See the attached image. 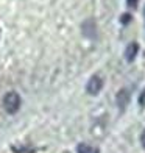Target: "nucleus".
<instances>
[{
	"label": "nucleus",
	"instance_id": "1",
	"mask_svg": "<svg viewBox=\"0 0 145 153\" xmlns=\"http://www.w3.org/2000/svg\"><path fill=\"white\" fill-rule=\"evenodd\" d=\"M3 106L6 109V113L14 114L20 108V97L17 92H8L3 97Z\"/></svg>",
	"mask_w": 145,
	"mask_h": 153
},
{
	"label": "nucleus",
	"instance_id": "2",
	"mask_svg": "<svg viewBox=\"0 0 145 153\" xmlns=\"http://www.w3.org/2000/svg\"><path fill=\"white\" fill-rule=\"evenodd\" d=\"M103 88V81L98 75H94L91 80L87 81V86H86V91L91 94V95H97Z\"/></svg>",
	"mask_w": 145,
	"mask_h": 153
},
{
	"label": "nucleus",
	"instance_id": "3",
	"mask_svg": "<svg viewBox=\"0 0 145 153\" xmlns=\"http://www.w3.org/2000/svg\"><path fill=\"white\" fill-rule=\"evenodd\" d=\"M129 102V92L127 91V89H122V91H119V94H117V105H119L120 109H125L127 105Z\"/></svg>",
	"mask_w": 145,
	"mask_h": 153
},
{
	"label": "nucleus",
	"instance_id": "4",
	"mask_svg": "<svg viewBox=\"0 0 145 153\" xmlns=\"http://www.w3.org/2000/svg\"><path fill=\"white\" fill-rule=\"evenodd\" d=\"M137 50H139V45H137L136 42H131L128 47H127V50H125V58L127 61H133L136 58V55H137Z\"/></svg>",
	"mask_w": 145,
	"mask_h": 153
},
{
	"label": "nucleus",
	"instance_id": "5",
	"mask_svg": "<svg viewBox=\"0 0 145 153\" xmlns=\"http://www.w3.org/2000/svg\"><path fill=\"white\" fill-rule=\"evenodd\" d=\"M94 31H95V24L92 22L91 19H89V20H86V22L83 24V33H84L87 38H92L94 34H95Z\"/></svg>",
	"mask_w": 145,
	"mask_h": 153
},
{
	"label": "nucleus",
	"instance_id": "6",
	"mask_svg": "<svg viewBox=\"0 0 145 153\" xmlns=\"http://www.w3.org/2000/svg\"><path fill=\"white\" fill-rule=\"evenodd\" d=\"M77 152L78 153H98V150L91 147V145H87V144H80L77 147Z\"/></svg>",
	"mask_w": 145,
	"mask_h": 153
},
{
	"label": "nucleus",
	"instance_id": "7",
	"mask_svg": "<svg viewBox=\"0 0 145 153\" xmlns=\"http://www.w3.org/2000/svg\"><path fill=\"white\" fill-rule=\"evenodd\" d=\"M129 20H131V14H128V13H127V14H123V16L120 17V22H122L123 25H127Z\"/></svg>",
	"mask_w": 145,
	"mask_h": 153
},
{
	"label": "nucleus",
	"instance_id": "8",
	"mask_svg": "<svg viewBox=\"0 0 145 153\" xmlns=\"http://www.w3.org/2000/svg\"><path fill=\"white\" fill-rule=\"evenodd\" d=\"M139 105H142V106H145V89L141 92V95H139Z\"/></svg>",
	"mask_w": 145,
	"mask_h": 153
},
{
	"label": "nucleus",
	"instance_id": "9",
	"mask_svg": "<svg viewBox=\"0 0 145 153\" xmlns=\"http://www.w3.org/2000/svg\"><path fill=\"white\" fill-rule=\"evenodd\" d=\"M127 5L129 6V8H134V6L137 5V0H127Z\"/></svg>",
	"mask_w": 145,
	"mask_h": 153
},
{
	"label": "nucleus",
	"instance_id": "10",
	"mask_svg": "<svg viewBox=\"0 0 145 153\" xmlns=\"http://www.w3.org/2000/svg\"><path fill=\"white\" fill-rule=\"evenodd\" d=\"M141 142H142V145H144V149H145V131L141 134Z\"/></svg>",
	"mask_w": 145,
	"mask_h": 153
},
{
	"label": "nucleus",
	"instance_id": "11",
	"mask_svg": "<svg viewBox=\"0 0 145 153\" xmlns=\"http://www.w3.org/2000/svg\"><path fill=\"white\" fill-rule=\"evenodd\" d=\"M144 16H145V10H144Z\"/></svg>",
	"mask_w": 145,
	"mask_h": 153
}]
</instances>
